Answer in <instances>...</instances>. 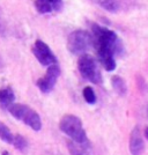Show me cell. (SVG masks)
<instances>
[{
	"label": "cell",
	"instance_id": "obj_7",
	"mask_svg": "<svg viewBox=\"0 0 148 155\" xmlns=\"http://www.w3.org/2000/svg\"><path fill=\"white\" fill-rule=\"evenodd\" d=\"M59 77H60V67L58 66V64H53L48 67V71L44 77L39 78L37 80L36 86L42 93L48 94L54 88V84Z\"/></svg>",
	"mask_w": 148,
	"mask_h": 155
},
{
	"label": "cell",
	"instance_id": "obj_6",
	"mask_svg": "<svg viewBox=\"0 0 148 155\" xmlns=\"http://www.w3.org/2000/svg\"><path fill=\"white\" fill-rule=\"evenodd\" d=\"M31 51L41 65L49 67L53 64H57V58H56L54 53L49 48V45L46 43H44L43 41L37 39L32 45Z\"/></svg>",
	"mask_w": 148,
	"mask_h": 155
},
{
	"label": "cell",
	"instance_id": "obj_4",
	"mask_svg": "<svg viewBox=\"0 0 148 155\" xmlns=\"http://www.w3.org/2000/svg\"><path fill=\"white\" fill-rule=\"evenodd\" d=\"M77 68L81 77L88 80L89 82L95 84H100L102 82V74L100 67L97 65L96 59L88 53H84L79 57L77 60Z\"/></svg>",
	"mask_w": 148,
	"mask_h": 155
},
{
	"label": "cell",
	"instance_id": "obj_8",
	"mask_svg": "<svg viewBox=\"0 0 148 155\" xmlns=\"http://www.w3.org/2000/svg\"><path fill=\"white\" fill-rule=\"evenodd\" d=\"M129 149L132 155H142L145 152V141L139 126H135L130 134Z\"/></svg>",
	"mask_w": 148,
	"mask_h": 155
},
{
	"label": "cell",
	"instance_id": "obj_13",
	"mask_svg": "<svg viewBox=\"0 0 148 155\" xmlns=\"http://www.w3.org/2000/svg\"><path fill=\"white\" fill-rule=\"evenodd\" d=\"M0 139L7 143H11V145H12L14 139V136L12 134L11 130L8 129V126H6L2 122H0Z\"/></svg>",
	"mask_w": 148,
	"mask_h": 155
},
{
	"label": "cell",
	"instance_id": "obj_3",
	"mask_svg": "<svg viewBox=\"0 0 148 155\" xmlns=\"http://www.w3.org/2000/svg\"><path fill=\"white\" fill-rule=\"evenodd\" d=\"M8 111L14 118L28 125L34 131H39L42 129V120L39 115L26 104L13 103L8 108Z\"/></svg>",
	"mask_w": 148,
	"mask_h": 155
},
{
	"label": "cell",
	"instance_id": "obj_15",
	"mask_svg": "<svg viewBox=\"0 0 148 155\" xmlns=\"http://www.w3.org/2000/svg\"><path fill=\"white\" fill-rule=\"evenodd\" d=\"M82 95H84V98L86 100V102L88 104H95L97 101L96 94L94 89L90 87V86H87L84 88V91H82Z\"/></svg>",
	"mask_w": 148,
	"mask_h": 155
},
{
	"label": "cell",
	"instance_id": "obj_5",
	"mask_svg": "<svg viewBox=\"0 0 148 155\" xmlns=\"http://www.w3.org/2000/svg\"><path fill=\"white\" fill-rule=\"evenodd\" d=\"M93 48L91 34L87 30H75L67 38V49L72 54L81 56Z\"/></svg>",
	"mask_w": 148,
	"mask_h": 155
},
{
	"label": "cell",
	"instance_id": "obj_19",
	"mask_svg": "<svg viewBox=\"0 0 148 155\" xmlns=\"http://www.w3.org/2000/svg\"><path fill=\"white\" fill-rule=\"evenodd\" d=\"M147 117H148V107H147Z\"/></svg>",
	"mask_w": 148,
	"mask_h": 155
},
{
	"label": "cell",
	"instance_id": "obj_12",
	"mask_svg": "<svg viewBox=\"0 0 148 155\" xmlns=\"http://www.w3.org/2000/svg\"><path fill=\"white\" fill-rule=\"evenodd\" d=\"M111 84H112V88L113 91H116L118 95L120 96H125L126 93H127V86L125 84V80L120 78L119 75H113L111 79Z\"/></svg>",
	"mask_w": 148,
	"mask_h": 155
},
{
	"label": "cell",
	"instance_id": "obj_2",
	"mask_svg": "<svg viewBox=\"0 0 148 155\" xmlns=\"http://www.w3.org/2000/svg\"><path fill=\"white\" fill-rule=\"evenodd\" d=\"M59 129L77 142H88V137L82 126V120L75 115H65L59 122Z\"/></svg>",
	"mask_w": 148,
	"mask_h": 155
},
{
	"label": "cell",
	"instance_id": "obj_10",
	"mask_svg": "<svg viewBox=\"0 0 148 155\" xmlns=\"http://www.w3.org/2000/svg\"><path fill=\"white\" fill-rule=\"evenodd\" d=\"M67 148L71 155H88L90 150V142H77L74 140L67 141Z\"/></svg>",
	"mask_w": 148,
	"mask_h": 155
},
{
	"label": "cell",
	"instance_id": "obj_11",
	"mask_svg": "<svg viewBox=\"0 0 148 155\" xmlns=\"http://www.w3.org/2000/svg\"><path fill=\"white\" fill-rule=\"evenodd\" d=\"M15 101V95L11 87H6L0 89V108L7 109L14 103Z\"/></svg>",
	"mask_w": 148,
	"mask_h": 155
},
{
	"label": "cell",
	"instance_id": "obj_16",
	"mask_svg": "<svg viewBox=\"0 0 148 155\" xmlns=\"http://www.w3.org/2000/svg\"><path fill=\"white\" fill-rule=\"evenodd\" d=\"M101 6L103 7L104 9L109 11V12H116V9L118 8L116 0H102Z\"/></svg>",
	"mask_w": 148,
	"mask_h": 155
},
{
	"label": "cell",
	"instance_id": "obj_17",
	"mask_svg": "<svg viewBox=\"0 0 148 155\" xmlns=\"http://www.w3.org/2000/svg\"><path fill=\"white\" fill-rule=\"evenodd\" d=\"M145 138H146V139L148 140V126L146 127V129H145Z\"/></svg>",
	"mask_w": 148,
	"mask_h": 155
},
{
	"label": "cell",
	"instance_id": "obj_1",
	"mask_svg": "<svg viewBox=\"0 0 148 155\" xmlns=\"http://www.w3.org/2000/svg\"><path fill=\"white\" fill-rule=\"evenodd\" d=\"M90 34L93 37V48L96 50L100 64L105 71H115L117 67L115 56L124 53L122 41L115 31L96 23L91 25Z\"/></svg>",
	"mask_w": 148,
	"mask_h": 155
},
{
	"label": "cell",
	"instance_id": "obj_9",
	"mask_svg": "<svg viewBox=\"0 0 148 155\" xmlns=\"http://www.w3.org/2000/svg\"><path fill=\"white\" fill-rule=\"evenodd\" d=\"M35 7L41 14L58 12L63 7V0H35Z\"/></svg>",
	"mask_w": 148,
	"mask_h": 155
},
{
	"label": "cell",
	"instance_id": "obj_14",
	"mask_svg": "<svg viewBox=\"0 0 148 155\" xmlns=\"http://www.w3.org/2000/svg\"><path fill=\"white\" fill-rule=\"evenodd\" d=\"M12 145L20 152H26L27 148H28V141H27L26 138L21 136V134H15L14 136Z\"/></svg>",
	"mask_w": 148,
	"mask_h": 155
},
{
	"label": "cell",
	"instance_id": "obj_18",
	"mask_svg": "<svg viewBox=\"0 0 148 155\" xmlns=\"http://www.w3.org/2000/svg\"><path fill=\"white\" fill-rule=\"evenodd\" d=\"M2 155H8V152H2Z\"/></svg>",
	"mask_w": 148,
	"mask_h": 155
}]
</instances>
